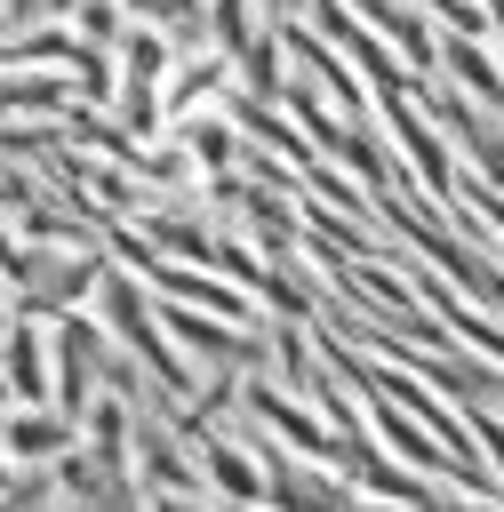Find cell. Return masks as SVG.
Here are the masks:
<instances>
[{
    "label": "cell",
    "instance_id": "8992f818",
    "mask_svg": "<svg viewBox=\"0 0 504 512\" xmlns=\"http://www.w3.org/2000/svg\"><path fill=\"white\" fill-rule=\"evenodd\" d=\"M344 8H352V16H360V24H368V32H376L416 80H432V40H440V32H432L408 0H344Z\"/></svg>",
    "mask_w": 504,
    "mask_h": 512
},
{
    "label": "cell",
    "instance_id": "3957f363",
    "mask_svg": "<svg viewBox=\"0 0 504 512\" xmlns=\"http://www.w3.org/2000/svg\"><path fill=\"white\" fill-rule=\"evenodd\" d=\"M376 112L392 120V144H400V160H408V176L432 192V200H456V160H448V144H440V128L408 104V96H376Z\"/></svg>",
    "mask_w": 504,
    "mask_h": 512
},
{
    "label": "cell",
    "instance_id": "9c48e42d",
    "mask_svg": "<svg viewBox=\"0 0 504 512\" xmlns=\"http://www.w3.org/2000/svg\"><path fill=\"white\" fill-rule=\"evenodd\" d=\"M184 440H200V488H216L232 512H240V504H264V464H256L248 448L216 440L208 424H200V432H184Z\"/></svg>",
    "mask_w": 504,
    "mask_h": 512
},
{
    "label": "cell",
    "instance_id": "5b68a950",
    "mask_svg": "<svg viewBox=\"0 0 504 512\" xmlns=\"http://www.w3.org/2000/svg\"><path fill=\"white\" fill-rule=\"evenodd\" d=\"M72 440H80V424L64 408H16L8 400V416H0V456L8 464H56Z\"/></svg>",
    "mask_w": 504,
    "mask_h": 512
},
{
    "label": "cell",
    "instance_id": "8fae6325",
    "mask_svg": "<svg viewBox=\"0 0 504 512\" xmlns=\"http://www.w3.org/2000/svg\"><path fill=\"white\" fill-rule=\"evenodd\" d=\"M256 296L280 312V320H312L320 312V288H304V280H288L280 264H264V280H256Z\"/></svg>",
    "mask_w": 504,
    "mask_h": 512
},
{
    "label": "cell",
    "instance_id": "277c9868",
    "mask_svg": "<svg viewBox=\"0 0 504 512\" xmlns=\"http://www.w3.org/2000/svg\"><path fill=\"white\" fill-rule=\"evenodd\" d=\"M168 128H176L168 144L192 160V176H224V168H240V144H248V136L232 128V112H216V104H192V112H176Z\"/></svg>",
    "mask_w": 504,
    "mask_h": 512
},
{
    "label": "cell",
    "instance_id": "ba28073f",
    "mask_svg": "<svg viewBox=\"0 0 504 512\" xmlns=\"http://www.w3.org/2000/svg\"><path fill=\"white\" fill-rule=\"evenodd\" d=\"M344 384H360V392H368V424H376V440H392L408 464H424V472H448V480H456V456H448V448H440V440H432V432H424L400 400H384L368 376H344Z\"/></svg>",
    "mask_w": 504,
    "mask_h": 512
},
{
    "label": "cell",
    "instance_id": "7a4b0ae2",
    "mask_svg": "<svg viewBox=\"0 0 504 512\" xmlns=\"http://www.w3.org/2000/svg\"><path fill=\"white\" fill-rule=\"evenodd\" d=\"M408 104H416L448 144H464V160H456V168H472L480 184H496V192H504V120H496L488 104H472V96H464V88H448V80H416V88H408Z\"/></svg>",
    "mask_w": 504,
    "mask_h": 512
},
{
    "label": "cell",
    "instance_id": "52a82bcc",
    "mask_svg": "<svg viewBox=\"0 0 504 512\" xmlns=\"http://www.w3.org/2000/svg\"><path fill=\"white\" fill-rule=\"evenodd\" d=\"M432 72H448V88H464L472 104H488V112L504 120V72H496V56H488L472 32H440V40H432Z\"/></svg>",
    "mask_w": 504,
    "mask_h": 512
},
{
    "label": "cell",
    "instance_id": "30bf717a",
    "mask_svg": "<svg viewBox=\"0 0 504 512\" xmlns=\"http://www.w3.org/2000/svg\"><path fill=\"white\" fill-rule=\"evenodd\" d=\"M152 288H160V296H176V304H200V312H216V320H248V296H240V288H224V280H200V264H168V256H160Z\"/></svg>",
    "mask_w": 504,
    "mask_h": 512
},
{
    "label": "cell",
    "instance_id": "6da1fadb",
    "mask_svg": "<svg viewBox=\"0 0 504 512\" xmlns=\"http://www.w3.org/2000/svg\"><path fill=\"white\" fill-rule=\"evenodd\" d=\"M96 312H104V328H112V344L120 352H136L144 360V376L168 392V400H192V368L168 352V328H160V312L144 304V288H136V272H120V264H104L96 272Z\"/></svg>",
    "mask_w": 504,
    "mask_h": 512
},
{
    "label": "cell",
    "instance_id": "7c38bea8",
    "mask_svg": "<svg viewBox=\"0 0 504 512\" xmlns=\"http://www.w3.org/2000/svg\"><path fill=\"white\" fill-rule=\"evenodd\" d=\"M472 440H480V456H496V464H504V416H496L488 400H472Z\"/></svg>",
    "mask_w": 504,
    "mask_h": 512
},
{
    "label": "cell",
    "instance_id": "4fadbf2b",
    "mask_svg": "<svg viewBox=\"0 0 504 512\" xmlns=\"http://www.w3.org/2000/svg\"><path fill=\"white\" fill-rule=\"evenodd\" d=\"M144 512H216V504H208V496H176V488H152V496H144Z\"/></svg>",
    "mask_w": 504,
    "mask_h": 512
},
{
    "label": "cell",
    "instance_id": "5bb4252c",
    "mask_svg": "<svg viewBox=\"0 0 504 512\" xmlns=\"http://www.w3.org/2000/svg\"><path fill=\"white\" fill-rule=\"evenodd\" d=\"M344 512H376V504H344ZM384 512H392V504H384Z\"/></svg>",
    "mask_w": 504,
    "mask_h": 512
}]
</instances>
